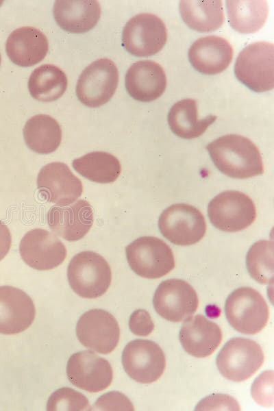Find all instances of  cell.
<instances>
[{"label":"cell","instance_id":"6da1fadb","mask_svg":"<svg viewBox=\"0 0 274 411\" xmlns=\"http://www.w3.org/2000/svg\"><path fill=\"white\" fill-rule=\"evenodd\" d=\"M206 149L215 166L228 177L246 179L264 173L260 152L247 137L224 135L210 142Z\"/></svg>","mask_w":274,"mask_h":411},{"label":"cell","instance_id":"7a4b0ae2","mask_svg":"<svg viewBox=\"0 0 274 411\" xmlns=\"http://www.w3.org/2000/svg\"><path fill=\"white\" fill-rule=\"evenodd\" d=\"M73 290L86 299H95L108 290L112 280L109 264L99 253L84 251L75 255L67 269Z\"/></svg>","mask_w":274,"mask_h":411},{"label":"cell","instance_id":"3957f363","mask_svg":"<svg viewBox=\"0 0 274 411\" xmlns=\"http://www.w3.org/2000/svg\"><path fill=\"white\" fill-rule=\"evenodd\" d=\"M234 74L239 82L254 92L272 90L274 86V45L259 41L245 47L236 58Z\"/></svg>","mask_w":274,"mask_h":411},{"label":"cell","instance_id":"277c9868","mask_svg":"<svg viewBox=\"0 0 274 411\" xmlns=\"http://www.w3.org/2000/svg\"><path fill=\"white\" fill-rule=\"evenodd\" d=\"M225 313L229 325L245 334H256L267 324L268 305L262 295L251 287H240L226 299Z\"/></svg>","mask_w":274,"mask_h":411},{"label":"cell","instance_id":"5b68a950","mask_svg":"<svg viewBox=\"0 0 274 411\" xmlns=\"http://www.w3.org/2000/svg\"><path fill=\"white\" fill-rule=\"evenodd\" d=\"M127 262L138 275L148 278L162 277L175 267V258L170 247L154 236L138 238L125 248Z\"/></svg>","mask_w":274,"mask_h":411},{"label":"cell","instance_id":"8992f818","mask_svg":"<svg viewBox=\"0 0 274 411\" xmlns=\"http://www.w3.org/2000/svg\"><path fill=\"white\" fill-rule=\"evenodd\" d=\"M264 353L260 345L246 338L228 340L216 356V364L226 379L240 382L250 378L262 365Z\"/></svg>","mask_w":274,"mask_h":411},{"label":"cell","instance_id":"52a82bcc","mask_svg":"<svg viewBox=\"0 0 274 411\" xmlns=\"http://www.w3.org/2000/svg\"><path fill=\"white\" fill-rule=\"evenodd\" d=\"M211 223L218 229L235 232L250 226L256 218L253 200L238 190H226L214 197L208 206Z\"/></svg>","mask_w":274,"mask_h":411},{"label":"cell","instance_id":"ba28073f","mask_svg":"<svg viewBox=\"0 0 274 411\" xmlns=\"http://www.w3.org/2000/svg\"><path fill=\"white\" fill-rule=\"evenodd\" d=\"M158 227L165 238L180 246L198 242L206 232L202 213L186 203H175L166 208L159 216Z\"/></svg>","mask_w":274,"mask_h":411},{"label":"cell","instance_id":"9c48e42d","mask_svg":"<svg viewBox=\"0 0 274 411\" xmlns=\"http://www.w3.org/2000/svg\"><path fill=\"white\" fill-rule=\"evenodd\" d=\"M167 40L163 21L151 13H141L131 18L122 33V45L137 57H147L160 51Z\"/></svg>","mask_w":274,"mask_h":411},{"label":"cell","instance_id":"30bf717a","mask_svg":"<svg viewBox=\"0 0 274 411\" xmlns=\"http://www.w3.org/2000/svg\"><path fill=\"white\" fill-rule=\"evenodd\" d=\"M119 82L116 66L108 58H101L90 64L77 82L78 99L90 108L106 103L114 95Z\"/></svg>","mask_w":274,"mask_h":411},{"label":"cell","instance_id":"8fae6325","mask_svg":"<svg viewBox=\"0 0 274 411\" xmlns=\"http://www.w3.org/2000/svg\"><path fill=\"white\" fill-rule=\"evenodd\" d=\"M126 373L134 381L150 384L157 381L166 367L165 355L155 342L136 339L127 344L122 353Z\"/></svg>","mask_w":274,"mask_h":411},{"label":"cell","instance_id":"7c38bea8","mask_svg":"<svg viewBox=\"0 0 274 411\" xmlns=\"http://www.w3.org/2000/svg\"><path fill=\"white\" fill-rule=\"evenodd\" d=\"M153 304L156 312L171 322H181L197 310L199 299L191 285L181 279L162 282L155 291Z\"/></svg>","mask_w":274,"mask_h":411},{"label":"cell","instance_id":"4fadbf2b","mask_svg":"<svg viewBox=\"0 0 274 411\" xmlns=\"http://www.w3.org/2000/svg\"><path fill=\"white\" fill-rule=\"evenodd\" d=\"M76 335L84 347L108 354L119 343L120 329L112 314L101 309H92L84 313L78 320Z\"/></svg>","mask_w":274,"mask_h":411},{"label":"cell","instance_id":"5bb4252c","mask_svg":"<svg viewBox=\"0 0 274 411\" xmlns=\"http://www.w3.org/2000/svg\"><path fill=\"white\" fill-rule=\"evenodd\" d=\"M70 382L84 390L97 393L112 383L113 371L109 362L90 350L73 354L66 365Z\"/></svg>","mask_w":274,"mask_h":411},{"label":"cell","instance_id":"9a60e30c","mask_svg":"<svg viewBox=\"0 0 274 411\" xmlns=\"http://www.w3.org/2000/svg\"><path fill=\"white\" fill-rule=\"evenodd\" d=\"M19 252L30 267L46 271L61 264L66 257V249L54 234L40 228L27 232L21 240Z\"/></svg>","mask_w":274,"mask_h":411},{"label":"cell","instance_id":"2e32d148","mask_svg":"<svg viewBox=\"0 0 274 411\" xmlns=\"http://www.w3.org/2000/svg\"><path fill=\"white\" fill-rule=\"evenodd\" d=\"M37 188L48 201L60 206L72 204L83 191L81 180L60 162L47 164L40 169Z\"/></svg>","mask_w":274,"mask_h":411},{"label":"cell","instance_id":"e0dca14e","mask_svg":"<svg viewBox=\"0 0 274 411\" xmlns=\"http://www.w3.org/2000/svg\"><path fill=\"white\" fill-rule=\"evenodd\" d=\"M36 309L31 297L22 290L0 286V333L15 334L27 329L33 323Z\"/></svg>","mask_w":274,"mask_h":411},{"label":"cell","instance_id":"ac0fdd59","mask_svg":"<svg viewBox=\"0 0 274 411\" xmlns=\"http://www.w3.org/2000/svg\"><path fill=\"white\" fill-rule=\"evenodd\" d=\"M93 221L91 206L84 199L71 206L52 207L47 213L49 228L68 241L82 238L91 228Z\"/></svg>","mask_w":274,"mask_h":411},{"label":"cell","instance_id":"d6986e66","mask_svg":"<svg viewBox=\"0 0 274 411\" xmlns=\"http://www.w3.org/2000/svg\"><path fill=\"white\" fill-rule=\"evenodd\" d=\"M234 55L232 45L218 36H207L196 40L188 49V60L193 68L205 75L223 72L230 64Z\"/></svg>","mask_w":274,"mask_h":411},{"label":"cell","instance_id":"ffe728a7","mask_svg":"<svg viewBox=\"0 0 274 411\" xmlns=\"http://www.w3.org/2000/svg\"><path fill=\"white\" fill-rule=\"evenodd\" d=\"M128 94L135 100L149 102L159 98L165 91L166 77L160 64L153 60L134 63L125 75Z\"/></svg>","mask_w":274,"mask_h":411},{"label":"cell","instance_id":"44dd1931","mask_svg":"<svg viewBox=\"0 0 274 411\" xmlns=\"http://www.w3.org/2000/svg\"><path fill=\"white\" fill-rule=\"evenodd\" d=\"M184 321L179 334L184 351L196 358H206L213 353L222 340L220 327L201 314Z\"/></svg>","mask_w":274,"mask_h":411},{"label":"cell","instance_id":"7402d4cb","mask_svg":"<svg viewBox=\"0 0 274 411\" xmlns=\"http://www.w3.org/2000/svg\"><path fill=\"white\" fill-rule=\"evenodd\" d=\"M49 49L46 36L34 27H22L14 30L5 42V51L15 64L29 67L41 62Z\"/></svg>","mask_w":274,"mask_h":411},{"label":"cell","instance_id":"603a6c76","mask_svg":"<svg viewBox=\"0 0 274 411\" xmlns=\"http://www.w3.org/2000/svg\"><path fill=\"white\" fill-rule=\"evenodd\" d=\"M101 16V7L95 0H58L53 5V16L64 30L84 33L93 28Z\"/></svg>","mask_w":274,"mask_h":411},{"label":"cell","instance_id":"cb8c5ba5","mask_svg":"<svg viewBox=\"0 0 274 411\" xmlns=\"http://www.w3.org/2000/svg\"><path fill=\"white\" fill-rule=\"evenodd\" d=\"M216 119V116L211 114L199 119L197 101L193 99H184L175 103L167 117L171 130L185 139L200 136Z\"/></svg>","mask_w":274,"mask_h":411},{"label":"cell","instance_id":"d4e9b609","mask_svg":"<svg viewBox=\"0 0 274 411\" xmlns=\"http://www.w3.org/2000/svg\"><path fill=\"white\" fill-rule=\"evenodd\" d=\"M179 12L184 22L192 29L210 32L220 28L224 22L222 1L219 0H183Z\"/></svg>","mask_w":274,"mask_h":411},{"label":"cell","instance_id":"484cf974","mask_svg":"<svg viewBox=\"0 0 274 411\" xmlns=\"http://www.w3.org/2000/svg\"><path fill=\"white\" fill-rule=\"evenodd\" d=\"M27 146L33 151L48 154L60 145L62 129L58 121L47 114H37L27 120L23 128Z\"/></svg>","mask_w":274,"mask_h":411},{"label":"cell","instance_id":"4316f807","mask_svg":"<svg viewBox=\"0 0 274 411\" xmlns=\"http://www.w3.org/2000/svg\"><path fill=\"white\" fill-rule=\"evenodd\" d=\"M226 8L231 27L241 34H252L265 24L269 7L263 0H228Z\"/></svg>","mask_w":274,"mask_h":411},{"label":"cell","instance_id":"83f0119b","mask_svg":"<svg viewBox=\"0 0 274 411\" xmlns=\"http://www.w3.org/2000/svg\"><path fill=\"white\" fill-rule=\"evenodd\" d=\"M67 77L59 67L45 64L35 68L28 80V89L35 99L50 102L60 98L67 88Z\"/></svg>","mask_w":274,"mask_h":411},{"label":"cell","instance_id":"f1b7e54d","mask_svg":"<svg viewBox=\"0 0 274 411\" xmlns=\"http://www.w3.org/2000/svg\"><path fill=\"white\" fill-rule=\"evenodd\" d=\"M73 169L85 178L97 183L114 182L120 175L121 166L113 155L104 151H92L75 159Z\"/></svg>","mask_w":274,"mask_h":411},{"label":"cell","instance_id":"f546056e","mask_svg":"<svg viewBox=\"0 0 274 411\" xmlns=\"http://www.w3.org/2000/svg\"><path fill=\"white\" fill-rule=\"evenodd\" d=\"M246 265L251 277L262 284H272L273 281V243L260 240L249 249Z\"/></svg>","mask_w":274,"mask_h":411},{"label":"cell","instance_id":"4dcf8cb0","mask_svg":"<svg viewBox=\"0 0 274 411\" xmlns=\"http://www.w3.org/2000/svg\"><path fill=\"white\" fill-rule=\"evenodd\" d=\"M87 398L71 388H59L51 394L47 403L48 411H86L92 410Z\"/></svg>","mask_w":274,"mask_h":411},{"label":"cell","instance_id":"1f68e13d","mask_svg":"<svg viewBox=\"0 0 274 411\" xmlns=\"http://www.w3.org/2000/svg\"><path fill=\"white\" fill-rule=\"evenodd\" d=\"M251 395L253 399L262 406H272L273 404V372L267 371L256 379L251 386Z\"/></svg>","mask_w":274,"mask_h":411},{"label":"cell","instance_id":"d6a6232c","mask_svg":"<svg viewBox=\"0 0 274 411\" xmlns=\"http://www.w3.org/2000/svg\"><path fill=\"white\" fill-rule=\"evenodd\" d=\"M94 410H134L131 401L123 393L112 391L101 396L93 406Z\"/></svg>","mask_w":274,"mask_h":411},{"label":"cell","instance_id":"836d02e7","mask_svg":"<svg viewBox=\"0 0 274 411\" xmlns=\"http://www.w3.org/2000/svg\"><path fill=\"white\" fill-rule=\"evenodd\" d=\"M240 410V406L232 397L224 394H214L199 402L195 410Z\"/></svg>","mask_w":274,"mask_h":411},{"label":"cell","instance_id":"e575fe53","mask_svg":"<svg viewBox=\"0 0 274 411\" xmlns=\"http://www.w3.org/2000/svg\"><path fill=\"white\" fill-rule=\"evenodd\" d=\"M129 327L134 334L147 336L153 332L154 323L147 310L138 309L131 314L129 320Z\"/></svg>","mask_w":274,"mask_h":411},{"label":"cell","instance_id":"d590c367","mask_svg":"<svg viewBox=\"0 0 274 411\" xmlns=\"http://www.w3.org/2000/svg\"><path fill=\"white\" fill-rule=\"evenodd\" d=\"M11 242L10 232L8 226L0 220V261L8 253Z\"/></svg>","mask_w":274,"mask_h":411},{"label":"cell","instance_id":"8d00e7d4","mask_svg":"<svg viewBox=\"0 0 274 411\" xmlns=\"http://www.w3.org/2000/svg\"><path fill=\"white\" fill-rule=\"evenodd\" d=\"M1 53H0V65H1Z\"/></svg>","mask_w":274,"mask_h":411}]
</instances>
